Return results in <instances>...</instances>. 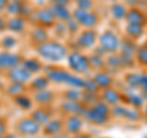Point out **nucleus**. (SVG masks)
Wrapping results in <instances>:
<instances>
[{"mask_svg":"<svg viewBox=\"0 0 147 138\" xmlns=\"http://www.w3.org/2000/svg\"><path fill=\"white\" fill-rule=\"evenodd\" d=\"M38 55L45 61L49 62H60L66 59L69 54V48L59 40H47L43 44L36 47Z\"/></svg>","mask_w":147,"mask_h":138,"instance_id":"obj_1","label":"nucleus"},{"mask_svg":"<svg viewBox=\"0 0 147 138\" xmlns=\"http://www.w3.org/2000/svg\"><path fill=\"white\" fill-rule=\"evenodd\" d=\"M67 66L74 75L77 76H82L86 75L91 71V65H90V59L88 55L86 53L81 52V50H71L69 52L67 56Z\"/></svg>","mask_w":147,"mask_h":138,"instance_id":"obj_2","label":"nucleus"},{"mask_svg":"<svg viewBox=\"0 0 147 138\" xmlns=\"http://www.w3.org/2000/svg\"><path fill=\"white\" fill-rule=\"evenodd\" d=\"M98 47L103 50L105 54H118L119 49H120V44H121V38L119 37L114 29L112 28H107L104 29L102 33L98 34Z\"/></svg>","mask_w":147,"mask_h":138,"instance_id":"obj_3","label":"nucleus"},{"mask_svg":"<svg viewBox=\"0 0 147 138\" xmlns=\"http://www.w3.org/2000/svg\"><path fill=\"white\" fill-rule=\"evenodd\" d=\"M72 18L80 25L82 29L84 28H97L100 23V13L97 10H82V9H75L72 11Z\"/></svg>","mask_w":147,"mask_h":138,"instance_id":"obj_4","label":"nucleus"},{"mask_svg":"<svg viewBox=\"0 0 147 138\" xmlns=\"http://www.w3.org/2000/svg\"><path fill=\"white\" fill-rule=\"evenodd\" d=\"M98 31L97 28H84L76 37V47L77 50H91L96 47L98 40Z\"/></svg>","mask_w":147,"mask_h":138,"instance_id":"obj_5","label":"nucleus"},{"mask_svg":"<svg viewBox=\"0 0 147 138\" xmlns=\"http://www.w3.org/2000/svg\"><path fill=\"white\" fill-rule=\"evenodd\" d=\"M82 119L93 126L102 127V126L108 125L110 122V120H112V116L100 113L99 110H97L93 107V105H91V107H86L84 114H82Z\"/></svg>","mask_w":147,"mask_h":138,"instance_id":"obj_6","label":"nucleus"},{"mask_svg":"<svg viewBox=\"0 0 147 138\" xmlns=\"http://www.w3.org/2000/svg\"><path fill=\"white\" fill-rule=\"evenodd\" d=\"M98 98L99 100H102L103 103L107 104L108 107L113 108V107H117V105L121 104L124 94L118 88H115V87H109V88L99 90Z\"/></svg>","mask_w":147,"mask_h":138,"instance_id":"obj_7","label":"nucleus"},{"mask_svg":"<svg viewBox=\"0 0 147 138\" xmlns=\"http://www.w3.org/2000/svg\"><path fill=\"white\" fill-rule=\"evenodd\" d=\"M85 126V120L80 115H67L64 119V128L63 131H65L67 135L75 136L77 133L82 132Z\"/></svg>","mask_w":147,"mask_h":138,"instance_id":"obj_8","label":"nucleus"},{"mask_svg":"<svg viewBox=\"0 0 147 138\" xmlns=\"http://www.w3.org/2000/svg\"><path fill=\"white\" fill-rule=\"evenodd\" d=\"M17 130L22 136L27 137H33L37 136L42 130V126L38 122H36L31 116L30 117H24L21 119L17 123Z\"/></svg>","mask_w":147,"mask_h":138,"instance_id":"obj_9","label":"nucleus"},{"mask_svg":"<svg viewBox=\"0 0 147 138\" xmlns=\"http://www.w3.org/2000/svg\"><path fill=\"white\" fill-rule=\"evenodd\" d=\"M126 23H131V25H137V26H142V27H147V16L145 12V9L142 7H127L126 15H125V20Z\"/></svg>","mask_w":147,"mask_h":138,"instance_id":"obj_10","label":"nucleus"},{"mask_svg":"<svg viewBox=\"0 0 147 138\" xmlns=\"http://www.w3.org/2000/svg\"><path fill=\"white\" fill-rule=\"evenodd\" d=\"M91 78L94 81V83L97 84L99 90L109 88V87H114V83H115V77H114L113 73L109 72L108 70L94 71Z\"/></svg>","mask_w":147,"mask_h":138,"instance_id":"obj_11","label":"nucleus"},{"mask_svg":"<svg viewBox=\"0 0 147 138\" xmlns=\"http://www.w3.org/2000/svg\"><path fill=\"white\" fill-rule=\"evenodd\" d=\"M7 76L12 83H18V84H26L32 80V75L22 65H18L11 68V70H9Z\"/></svg>","mask_w":147,"mask_h":138,"instance_id":"obj_12","label":"nucleus"},{"mask_svg":"<svg viewBox=\"0 0 147 138\" xmlns=\"http://www.w3.org/2000/svg\"><path fill=\"white\" fill-rule=\"evenodd\" d=\"M36 22L43 28H48L53 27L57 20L49 7H39L36 10Z\"/></svg>","mask_w":147,"mask_h":138,"instance_id":"obj_13","label":"nucleus"},{"mask_svg":"<svg viewBox=\"0 0 147 138\" xmlns=\"http://www.w3.org/2000/svg\"><path fill=\"white\" fill-rule=\"evenodd\" d=\"M20 55L10 52H1L0 53V70H11V68L21 65Z\"/></svg>","mask_w":147,"mask_h":138,"instance_id":"obj_14","label":"nucleus"},{"mask_svg":"<svg viewBox=\"0 0 147 138\" xmlns=\"http://www.w3.org/2000/svg\"><path fill=\"white\" fill-rule=\"evenodd\" d=\"M61 111L67 116V115H80L82 116L86 105L82 102H67V100H63L60 104Z\"/></svg>","mask_w":147,"mask_h":138,"instance_id":"obj_15","label":"nucleus"},{"mask_svg":"<svg viewBox=\"0 0 147 138\" xmlns=\"http://www.w3.org/2000/svg\"><path fill=\"white\" fill-rule=\"evenodd\" d=\"M64 128V119L61 117H54V119H50V120L44 125L43 128V133L45 136H49V137H54L59 135Z\"/></svg>","mask_w":147,"mask_h":138,"instance_id":"obj_16","label":"nucleus"},{"mask_svg":"<svg viewBox=\"0 0 147 138\" xmlns=\"http://www.w3.org/2000/svg\"><path fill=\"white\" fill-rule=\"evenodd\" d=\"M146 33V27L142 26H137V25H131V23H126L125 26V36L127 39L132 40V42H139L141 38L145 36Z\"/></svg>","mask_w":147,"mask_h":138,"instance_id":"obj_17","label":"nucleus"},{"mask_svg":"<svg viewBox=\"0 0 147 138\" xmlns=\"http://www.w3.org/2000/svg\"><path fill=\"white\" fill-rule=\"evenodd\" d=\"M50 11L54 15L55 20L57 21H61V22H66L72 17V11H70L69 6H63V5H54L50 4Z\"/></svg>","mask_w":147,"mask_h":138,"instance_id":"obj_18","label":"nucleus"},{"mask_svg":"<svg viewBox=\"0 0 147 138\" xmlns=\"http://www.w3.org/2000/svg\"><path fill=\"white\" fill-rule=\"evenodd\" d=\"M126 11H127V7L124 5L121 1H115V3H112L109 5L110 17H112L114 21H117V22H120V21L125 20Z\"/></svg>","mask_w":147,"mask_h":138,"instance_id":"obj_19","label":"nucleus"},{"mask_svg":"<svg viewBox=\"0 0 147 138\" xmlns=\"http://www.w3.org/2000/svg\"><path fill=\"white\" fill-rule=\"evenodd\" d=\"M54 98H55V94H54V92L50 89H43L39 92H34V94H33V100L37 104L42 105V107H45V105L50 104L54 100Z\"/></svg>","mask_w":147,"mask_h":138,"instance_id":"obj_20","label":"nucleus"},{"mask_svg":"<svg viewBox=\"0 0 147 138\" xmlns=\"http://www.w3.org/2000/svg\"><path fill=\"white\" fill-rule=\"evenodd\" d=\"M31 40L37 45L39 44H43L44 42H47V40H49V34H48V31L47 28H43V27H36V28H33L31 31Z\"/></svg>","mask_w":147,"mask_h":138,"instance_id":"obj_21","label":"nucleus"},{"mask_svg":"<svg viewBox=\"0 0 147 138\" xmlns=\"http://www.w3.org/2000/svg\"><path fill=\"white\" fill-rule=\"evenodd\" d=\"M31 117L42 126V125H45V123L52 119V115H50V113L44 107H39L31 113Z\"/></svg>","mask_w":147,"mask_h":138,"instance_id":"obj_22","label":"nucleus"},{"mask_svg":"<svg viewBox=\"0 0 147 138\" xmlns=\"http://www.w3.org/2000/svg\"><path fill=\"white\" fill-rule=\"evenodd\" d=\"M134 60L137 66H140L142 68H147V47L145 44L137 45L135 55H134Z\"/></svg>","mask_w":147,"mask_h":138,"instance_id":"obj_23","label":"nucleus"},{"mask_svg":"<svg viewBox=\"0 0 147 138\" xmlns=\"http://www.w3.org/2000/svg\"><path fill=\"white\" fill-rule=\"evenodd\" d=\"M21 65L24 66L26 70L31 73V75L40 72V71H42V68H43V64L40 62L38 59H34V58L25 59V60L21 62Z\"/></svg>","mask_w":147,"mask_h":138,"instance_id":"obj_24","label":"nucleus"},{"mask_svg":"<svg viewBox=\"0 0 147 138\" xmlns=\"http://www.w3.org/2000/svg\"><path fill=\"white\" fill-rule=\"evenodd\" d=\"M6 27L11 32H15V33H20L26 28V21L24 17H20V16H15L10 18L6 23Z\"/></svg>","mask_w":147,"mask_h":138,"instance_id":"obj_25","label":"nucleus"},{"mask_svg":"<svg viewBox=\"0 0 147 138\" xmlns=\"http://www.w3.org/2000/svg\"><path fill=\"white\" fill-rule=\"evenodd\" d=\"M50 84V82L48 80L47 76H38L30 81V87L32 90L34 92H39L43 89H48V87Z\"/></svg>","mask_w":147,"mask_h":138,"instance_id":"obj_26","label":"nucleus"},{"mask_svg":"<svg viewBox=\"0 0 147 138\" xmlns=\"http://www.w3.org/2000/svg\"><path fill=\"white\" fill-rule=\"evenodd\" d=\"M88 59H90L91 70H94V71L105 70V56H102V55H98L96 53H92L88 55Z\"/></svg>","mask_w":147,"mask_h":138,"instance_id":"obj_27","label":"nucleus"},{"mask_svg":"<svg viewBox=\"0 0 147 138\" xmlns=\"http://www.w3.org/2000/svg\"><path fill=\"white\" fill-rule=\"evenodd\" d=\"M124 81L132 90L139 89L141 84V72H132V71L127 72L125 77H124Z\"/></svg>","mask_w":147,"mask_h":138,"instance_id":"obj_28","label":"nucleus"},{"mask_svg":"<svg viewBox=\"0 0 147 138\" xmlns=\"http://www.w3.org/2000/svg\"><path fill=\"white\" fill-rule=\"evenodd\" d=\"M63 100H67V102H81L82 98V89H76V88H67L63 92Z\"/></svg>","mask_w":147,"mask_h":138,"instance_id":"obj_29","label":"nucleus"},{"mask_svg":"<svg viewBox=\"0 0 147 138\" xmlns=\"http://www.w3.org/2000/svg\"><path fill=\"white\" fill-rule=\"evenodd\" d=\"M142 117H144L142 110L136 109V108H132V107H131V108H126V107H125L123 119H126V120H129V121L136 122V121H140Z\"/></svg>","mask_w":147,"mask_h":138,"instance_id":"obj_30","label":"nucleus"},{"mask_svg":"<svg viewBox=\"0 0 147 138\" xmlns=\"http://www.w3.org/2000/svg\"><path fill=\"white\" fill-rule=\"evenodd\" d=\"M124 98L127 99V103L130 104L132 108L142 110V108L145 107V99H144V96H142L141 94H136V93H134V92H131L130 94L124 96Z\"/></svg>","mask_w":147,"mask_h":138,"instance_id":"obj_31","label":"nucleus"},{"mask_svg":"<svg viewBox=\"0 0 147 138\" xmlns=\"http://www.w3.org/2000/svg\"><path fill=\"white\" fill-rule=\"evenodd\" d=\"M15 103L17 107L21 108L22 110H30L32 108V105H33V100H32L30 96H27L22 93L20 95L15 96Z\"/></svg>","mask_w":147,"mask_h":138,"instance_id":"obj_32","label":"nucleus"},{"mask_svg":"<svg viewBox=\"0 0 147 138\" xmlns=\"http://www.w3.org/2000/svg\"><path fill=\"white\" fill-rule=\"evenodd\" d=\"M82 92L85 93H91V94H98L99 93V88L97 84L94 83V81L92 78H84V88Z\"/></svg>","mask_w":147,"mask_h":138,"instance_id":"obj_33","label":"nucleus"},{"mask_svg":"<svg viewBox=\"0 0 147 138\" xmlns=\"http://www.w3.org/2000/svg\"><path fill=\"white\" fill-rule=\"evenodd\" d=\"M65 25H66V29H67V33H70L71 36H76V34H79L80 33V31H81V27L80 25L77 23V22L74 20V18L71 17L69 21L65 22Z\"/></svg>","mask_w":147,"mask_h":138,"instance_id":"obj_34","label":"nucleus"},{"mask_svg":"<svg viewBox=\"0 0 147 138\" xmlns=\"http://www.w3.org/2000/svg\"><path fill=\"white\" fill-rule=\"evenodd\" d=\"M25 92V86L24 84H18V83H11L7 87V93L12 95L15 98L16 95H20Z\"/></svg>","mask_w":147,"mask_h":138,"instance_id":"obj_35","label":"nucleus"},{"mask_svg":"<svg viewBox=\"0 0 147 138\" xmlns=\"http://www.w3.org/2000/svg\"><path fill=\"white\" fill-rule=\"evenodd\" d=\"M76 7L82 10H94V0H75Z\"/></svg>","mask_w":147,"mask_h":138,"instance_id":"obj_36","label":"nucleus"},{"mask_svg":"<svg viewBox=\"0 0 147 138\" xmlns=\"http://www.w3.org/2000/svg\"><path fill=\"white\" fill-rule=\"evenodd\" d=\"M16 43H17L16 38H13V37H5L1 42V47L4 49H6V50H10V49H12L13 47H15Z\"/></svg>","mask_w":147,"mask_h":138,"instance_id":"obj_37","label":"nucleus"},{"mask_svg":"<svg viewBox=\"0 0 147 138\" xmlns=\"http://www.w3.org/2000/svg\"><path fill=\"white\" fill-rule=\"evenodd\" d=\"M20 5L21 4H18L16 1H9L7 6H6V10L9 13H12V15H17L18 12H20Z\"/></svg>","mask_w":147,"mask_h":138,"instance_id":"obj_38","label":"nucleus"},{"mask_svg":"<svg viewBox=\"0 0 147 138\" xmlns=\"http://www.w3.org/2000/svg\"><path fill=\"white\" fill-rule=\"evenodd\" d=\"M126 7H140V0H120Z\"/></svg>","mask_w":147,"mask_h":138,"instance_id":"obj_39","label":"nucleus"},{"mask_svg":"<svg viewBox=\"0 0 147 138\" xmlns=\"http://www.w3.org/2000/svg\"><path fill=\"white\" fill-rule=\"evenodd\" d=\"M50 4H54V5L69 6L71 4V0H50Z\"/></svg>","mask_w":147,"mask_h":138,"instance_id":"obj_40","label":"nucleus"},{"mask_svg":"<svg viewBox=\"0 0 147 138\" xmlns=\"http://www.w3.org/2000/svg\"><path fill=\"white\" fill-rule=\"evenodd\" d=\"M71 138H93V136L91 135V133L88 132H80V133H77V135L75 136H71Z\"/></svg>","mask_w":147,"mask_h":138,"instance_id":"obj_41","label":"nucleus"},{"mask_svg":"<svg viewBox=\"0 0 147 138\" xmlns=\"http://www.w3.org/2000/svg\"><path fill=\"white\" fill-rule=\"evenodd\" d=\"M6 133V122L0 119V137Z\"/></svg>","mask_w":147,"mask_h":138,"instance_id":"obj_42","label":"nucleus"},{"mask_svg":"<svg viewBox=\"0 0 147 138\" xmlns=\"http://www.w3.org/2000/svg\"><path fill=\"white\" fill-rule=\"evenodd\" d=\"M9 1H10V0H0V11H3L4 9L7 6Z\"/></svg>","mask_w":147,"mask_h":138,"instance_id":"obj_43","label":"nucleus"},{"mask_svg":"<svg viewBox=\"0 0 147 138\" xmlns=\"http://www.w3.org/2000/svg\"><path fill=\"white\" fill-rule=\"evenodd\" d=\"M5 27H6V23H5V21H4V20H1V18H0V29L5 28Z\"/></svg>","mask_w":147,"mask_h":138,"instance_id":"obj_44","label":"nucleus"},{"mask_svg":"<svg viewBox=\"0 0 147 138\" xmlns=\"http://www.w3.org/2000/svg\"><path fill=\"white\" fill-rule=\"evenodd\" d=\"M142 114H144V116L147 117V104L145 105L144 108H142Z\"/></svg>","mask_w":147,"mask_h":138,"instance_id":"obj_45","label":"nucleus"},{"mask_svg":"<svg viewBox=\"0 0 147 138\" xmlns=\"http://www.w3.org/2000/svg\"><path fill=\"white\" fill-rule=\"evenodd\" d=\"M12 1H16V3H18V4H22V3H25L26 0H12Z\"/></svg>","mask_w":147,"mask_h":138,"instance_id":"obj_46","label":"nucleus"},{"mask_svg":"<svg viewBox=\"0 0 147 138\" xmlns=\"http://www.w3.org/2000/svg\"><path fill=\"white\" fill-rule=\"evenodd\" d=\"M109 1H110V4H112V3H115V1H120V0H109Z\"/></svg>","mask_w":147,"mask_h":138,"instance_id":"obj_47","label":"nucleus"},{"mask_svg":"<svg viewBox=\"0 0 147 138\" xmlns=\"http://www.w3.org/2000/svg\"><path fill=\"white\" fill-rule=\"evenodd\" d=\"M4 138H15V137H13V136H5Z\"/></svg>","mask_w":147,"mask_h":138,"instance_id":"obj_48","label":"nucleus"},{"mask_svg":"<svg viewBox=\"0 0 147 138\" xmlns=\"http://www.w3.org/2000/svg\"><path fill=\"white\" fill-rule=\"evenodd\" d=\"M145 12H146V16H147V7L145 9Z\"/></svg>","mask_w":147,"mask_h":138,"instance_id":"obj_49","label":"nucleus"},{"mask_svg":"<svg viewBox=\"0 0 147 138\" xmlns=\"http://www.w3.org/2000/svg\"><path fill=\"white\" fill-rule=\"evenodd\" d=\"M144 44H145V45H146V47H147V39H146V42H145Z\"/></svg>","mask_w":147,"mask_h":138,"instance_id":"obj_50","label":"nucleus"},{"mask_svg":"<svg viewBox=\"0 0 147 138\" xmlns=\"http://www.w3.org/2000/svg\"><path fill=\"white\" fill-rule=\"evenodd\" d=\"M144 138H147V135H145V136H144Z\"/></svg>","mask_w":147,"mask_h":138,"instance_id":"obj_51","label":"nucleus"},{"mask_svg":"<svg viewBox=\"0 0 147 138\" xmlns=\"http://www.w3.org/2000/svg\"><path fill=\"white\" fill-rule=\"evenodd\" d=\"M71 1H72V0H71ZM74 1H75V0H74Z\"/></svg>","mask_w":147,"mask_h":138,"instance_id":"obj_52","label":"nucleus"},{"mask_svg":"<svg viewBox=\"0 0 147 138\" xmlns=\"http://www.w3.org/2000/svg\"><path fill=\"white\" fill-rule=\"evenodd\" d=\"M145 1H147V0H145Z\"/></svg>","mask_w":147,"mask_h":138,"instance_id":"obj_53","label":"nucleus"}]
</instances>
